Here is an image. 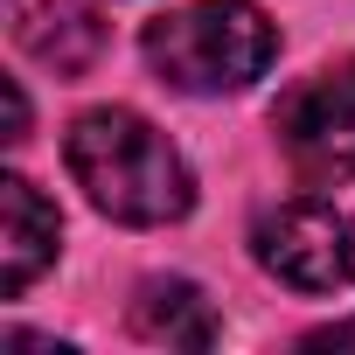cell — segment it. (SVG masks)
Instances as JSON below:
<instances>
[{"mask_svg":"<svg viewBox=\"0 0 355 355\" xmlns=\"http://www.w3.org/2000/svg\"><path fill=\"white\" fill-rule=\"evenodd\" d=\"M132 334L167 348H216V306L189 279H146L132 300Z\"/></svg>","mask_w":355,"mask_h":355,"instance_id":"cell-7","label":"cell"},{"mask_svg":"<svg viewBox=\"0 0 355 355\" xmlns=\"http://www.w3.org/2000/svg\"><path fill=\"white\" fill-rule=\"evenodd\" d=\"M139 49L160 70V84L216 98V91H244L251 77H265L279 35L258 0H189V8L146 21Z\"/></svg>","mask_w":355,"mask_h":355,"instance_id":"cell-2","label":"cell"},{"mask_svg":"<svg viewBox=\"0 0 355 355\" xmlns=\"http://www.w3.org/2000/svg\"><path fill=\"white\" fill-rule=\"evenodd\" d=\"M306 348H355V320H334V327H313Z\"/></svg>","mask_w":355,"mask_h":355,"instance_id":"cell-9","label":"cell"},{"mask_svg":"<svg viewBox=\"0 0 355 355\" xmlns=\"http://www.w3.org/2000/svg\"><path fill=\"white\" fill-rule=\"evenodd\" d=\"M251 258L293 293H334V286L355 279V223L334 202L300 196V202H279V209L258 216Z\"/></svg>","mask_w":355,"mask_h":355,"instance_id":"cell-3","label":"cell"},{"mask_svg":"<svg viewBox=\"0 0 355 355\" xmlns=\"http://www.w3.org/2000/svg\"><path fill=\"white\" fill-rule=\"evenodd\" d=\"M15 42H21L35 63H49L56 77H77V70L98 63L105 21L84 8V0H42V8H28V15L15 21Z\"/></svg>","mask_w":355,"mask_h":355,"instance_id":"cell-6","label":"cell"},{"mask_svg":"<svg viewBox=\"0 0 355 355\" xmlns=\"http://www.w3.org/2000/svg\"><path fill=\"white\" fill-rule=\"evenodd\" d=\"M0 98H8V139H28V98H21V84L8 77V84H0Z\"/></svg>","mask_w":355,"mask_h":355,"instance_id":"cell-8","label":"cell"},{"mask_svg":"<svg viewBox=\"0 0 355 355\" xmlns=\"http://www.w3.org/2000/svg\"><path fill=\"white\" fill-rule=\"evenodd\" d=\"M272 125L306 182H355V56L293 84Z\"/></svg>","mask_w":355,"mask_h":355,"instance_id":"cell-4","label":"cell"},{"mask_svg":"<svg viewBox=\"0 0 355 355\" xmlns=\"http://www.w3.org/2000/svg\"><path fill=\"white\" fill-rule=\"evenodd\" d=\"M63 160L77 174V189L112 216V223H174L196 202V174L189 160L167 146L160 125H146L125 105L84 112L63 139Z\"/></svg>","mask_w":355,"mask_h":355,"instance_id":"cell-1","label":"cell"},{"mask_svg":"<svg viewBox=\"0 0 355 355\" xmlns=\"http://www.w3.org/2000/svg\"><path fill=\"white\" fill-rule=\"evenodd\" d=\"M0 223H8L0 230V286H8V300H21L42 279V265L56 258L63 223H56V202H42V189L21 182V174L0 182Z\"/></svg>","mask_w":355,"mask_h":355,"instance_id":"cell-5","label":"cell"}]
</instances>
